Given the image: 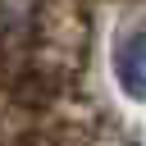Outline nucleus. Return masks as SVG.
Returning <instances> with one entry per match:
<instances>
[{
    "label": "nucleus",
    "mask_w": 146,
    "mask_h": 146,
    "mask_svg": "<svg viewBox=\"0 0 146 146\" xmlns=\"http://www.w3.org/2000/svg\"><path fill=\"white\" fill-rule=\"evenodd\" d=\"M110 68H114L119 91H123L128 100L146 105V27H132V32H119V36H114Z\"/></svg>",
    "instance_id": "1"
}]
</instances>
